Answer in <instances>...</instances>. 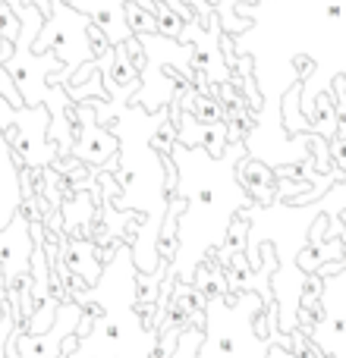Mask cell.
Listing matches in <instances>:
<instances>
[{
	"mask_svg": "<svg viewBox=\"0 0 346 358\" xmlns=\"http://www.w3.org/2000/svg\"><path fill=\"white\" fill-rule=\"evenodd\" d=\"M29 277H32V299H35V308L44 305L48 299H54L50 296V261H48L44 245H35V252H32Z\"/></svg>",
	"mask_w": 346,
	"mask_h": 358,
	"instance_id": "cell-9",
	"label": "cell"
},
{
	"mask_svg": "<svg viewBox=\"0 0 346 358\" xmlns=\"http://www.w3.org/2000/svg\"><path fill=\"white\" fill-rule=\"evenodd\" d=\"M0 98L6 101L10 107H16V110H22V94H19V88H16V82L10 79V73H6L4 66H0Z\"/></svg>",
	"mask_w": 346,
	"mask_h": 358,
	"instance_id": "cell-13",
	"label": "cell"
},
{
	"mask_svg": "<svg viewBox=\"0 0 346 358\" xmlns=\"http://www.w3.org/2000/svg\"><path fill=\"white\" fill-rule=\"evenodd\" d=\"M261 311V296L240 292L233 302L223 296L205 299V340L195 358H265L268 340H258L252 330Z\"/></svg>",
	"mask_w": 346,
	"mask_h": 358,
	"instance_id": "cell-3",
	"label": "cell"
},
{
	"mask_svg": "<svg viewBox=\"0 0 346 358\" xmlns=\"http://www.w3.org/2000/svg\"><path fill=\"white\" fill-rule=\"evenodd\" d=\"M35 54H54L63 63L57 76H50V88H67L76 79V69L95 63L107 50V38L95 29V22L82 13H76L67 0H50V16L44 19L41 35L32 44Z\"/></svg>",
	"mask_w": 346,
	"mask_h": 358,
	"instance_id": "cell-2",
	"label": "cell"
},
{
	"mask_svg": "<svg viewBox=\"0 0 346 358\" xmlns=\"http://www.w3.org/2000/svg\"><path fill=\"white\" fill-rule=\"evenodd\" d=\"M161 3H164V6H167V10H170V13H177V16H179V19H183V22H195V16H192V13H189V10H186V6H183V3H179V0H161Z\"/></svg>",
	"mask_w": 346,
	"mask_h": 358,
	"instance_id": "cell-14",
	"label": "cell"
},
{
	"mask_svg": "<svg viewBox=\"0 0 346 358\" xmlns=\"http://www.w3.org/2000/svg\"><path fill=\"white\" fill-rule=\"evenodd\" d=\"M139 267L132 248L120 242L101 271L98 286L73 292V302L92 315V330L69 358H151L155 336L139 315Z\"/></svg>",
	"mask_w": 346,
	"mask_h": 358,
	"instance_id": "cell-1",
	"label": "cell"
},
{
	"mask_svg": "<svg viewBox=\"0 0 346 358\" xmlns=\"http://www.w3.org/2000/svg\"><path fill=\"white\" fill-rule=\"evenodd\" d=\"M113 248L101 252L92 239H67V236H63L60 239V261L67 264V271L73 273V277H79L82 283L92 289V286H98L101 271H104V264L111 261Z\"/></svg>",
	"mask_w": 346,
	"mask_h": 358,
	"instance_id": "cell-7",
	"label": "cell"
},
{
	"mask_svg": "<svg viewBox=\"0 0 346 358\" xmlns=\"http://www.w3.org/2000/svg\"><path fill=\"white\" fill-rule=\"evenodd\" d=\"M151 148H155L161 157H170L173 148H177V123L170 120V107H167V117H164L161 123L155 126V132H151Z\"/></svg>",
	"mask_w": 346,
	"mask_h": 358,
	"instance_id": "cell-10",
	"label": "cell"
},
{
	"mask_svg": "<svg viewBox=\"0 0 346 358\" xmlns=\"http://www.w3.org/2000/svg\"><path fill=\"white\" fill-rule=\"evenodd\" d=\"M10 57H13V44L0 38V66H6V63H10Z\"/></svg>",
	"mask_w": 346,
	"mask_h": 358,
	"instance_id": "cell-15",
	"label": "cell"
},
{
	"mask_svg": "<svg viewBox=\"0 0 346 358\" xmlns=\"http://www.w3.org/2000/svg\"><path fill=\"white\" fill-rule=\"evenodd\" d=\"M236 176H240L242 189L249 192V195H255L261 204H271L274 201V173L265 167V164L258 161H242L240 167H236Z\"/></svg>",
	"mask_w": 346,
	"mask_h": 358,
	"instance_id": "cell-8",
	"label": "cell"
},
{
	"mask_svg": "<svg viewBox=\"0 0 346 358\" xmlns=\"http://www.w3.org/2000/svg\"><path fill=\"white\" fill-rule=\"evenodd\" d=\"M50 113L48 107H10L0 98V129H6L10 148L16 151V164L25 170H48L60 157L54 142L48 138Z\"/></svg>",
	"mask_w": 346,
	"mask_h": 358,
	"instance_id": "cell-4",
	"label": "cell"
},
{
	"mask_svg": "<svg viewBox=\"0 0 346 358\" xmlns=\"http://www.w3.org/2000/svg\"><path fill=\"white\" fill-rule=\"evenodd\" d=\"M73 113H76V145H73V155L69 157H76V161H82L88 170H98L101 173V170L120 155L117 136L98 123L92 104H76Z\"/></svg>",
	"mask_w": 346,
	"mask_h": 358,
	"instance_id": "cell-6",
	"label": "cell"
},
{
	"mask_svg": "<svg viewBox=\"0 0 346 358\" xmlns=\"http://www.w3.org/2000/svg\"><path fill=\"white\" fill-rule=\"evenodd\" d=\"M158 35L161 38H170V41H179V35H183V29H186V22L177 16V13H170L167 6H158Z\"/></svg>",
	"mask_w": 346,
	"mask_h": 358,
	"instance_id": "cell-11",
	"label": "cell"
},
{
	"mask_svg": "<svg viewBox=\"0 0 346 358\" xmlns=\"http://www.w3.org/2000/svg\"><path fill=\"white\" fill-rule=\"evenodd\" d=\"M0 38L10 44H16V38H19V16L6 3H0Z\"/></svg>",
	"mask_w": 346,
	"mask_h": 358,
	"instance_id": "cell-12",
	"label": "cell"
},
{
	"mask_svg": "<svg viewBox=\"0 0 346 358\" xmlns=\"http://www.w3.org/2000/svg\"><path fill=\"white\" fill-rule=\"evenodd\" d=\"M82 315H85V308H82L79 302H60L57 317H54V324H50L48 334L29 336L25 330L16 327L13 330V336H10V343H16V355L19 358H60L67 340H73V336L79 334Z\"/></svg>",
	"mask_w": 346,
	"mask_h": 358,
	"instance_id": "cell-5",
	"label": "cell"
}]
</instances>
